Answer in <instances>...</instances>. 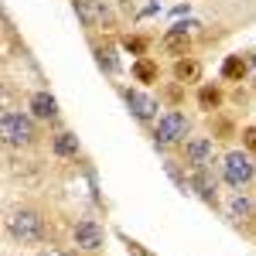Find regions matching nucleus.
Returning a JSON list of instances; mask_svg holds the SVG:
<instances>
[{
  "instance_id": "obj_1",
  "label": "nucleus",
  "mask_w": 256,
  "mask_h": 256,
  "mask_svg": "<svg viewBox=\"0 0 256 256\" xmlns=\"http://www.w3.org/2000/svg\"><path fill=\"white\" fill-rule=\"evenodd\" d=\"M7 232H10V239H18L20 246H41L44 236H48V222L34 208H18L7 218Z\"/></svg>"
},
{
  "instance_id": "obj_2",
  "label": "nucleus",
  "mask_w": 256,
  "mask_h": 256,
  "mask_svg": "<svg viewBox=\"0 0 256 256\" xmlns=\"http://www.w3.org/2000/svg\"><path fill=\"white\" fill-rule=\"evenodd\" d=\"M0 134H4L7 147H31L38 140V126H34V116L18 113V110H7L4 120H0Z\"/></svg>"
},
{
  "instance_id": "obj_3",
  "label": "nucleus",
  "mask_w": 256,
  "mask_h": 256,
  "mask_svg": "<svg viewBox=\"0 0 256 256\" xmlns=\"http://www.w3.org/2000/svg\"><path fill=\"white\" fill-rule=\"evenodd\" d=\"M222 178H226V184H232V188H246L256 178L253 154H250V150H229V154L222 158Z\"/></svg>"
},
{
  "instance_id": "obj_4",
  "label": "nucleus",
  "mask_w": 256,
  "mask_h": 256,
  "mask_svg": "<svg viewBox=\"0 0 256 256\" xmlns=\"http://www.w3.org/2000/svg\"><path fill=\"white\" fill-rule=\"evenodd\" d=\"M184 137H188V116L178 113V110H168V113L154 123V144H158V147L181 144Z\"/></svg>"
},
{
  "instance_id": "obj_5",
  "label": "nucleus",
  "mask_w": 256,
  "mask_h": 256,
  "mask_svg": "<svg viewBox=\"0 0 256 256\" xmlns=\"http://www.w3.org/2000/svg\"><path fill=\"white\" fill-rule=\"evenodd\" d=\"M72 242L79 246L82 253H99V250L106 246V232H102L99 222L82 218V222H76V229H72Z\"/></svg>"
},
{
  "instance_id": "obj_6",
  "label": "nucleus",
  "mask_w": 256,
  "mask_h": 256,
  "mask_svg": "<svg viewBox=\"0 0 256 256\" xmlns=\"http://www.w3.org/2000/svg\"><path fill=\"white\" fill-rule=\"evenodd\" d=\"M212 158H216V144L208 137H192L184 144V164L192 171H205L212 164Z\"/></svg>"
},
{
  "instance_id": "obj_7",
  "label": "nucleus",
  "mask_w": 256,
  "mask_h": 256,
  "mask_svg": "<svg viewBox=\"0 0 256 256\" xmlns=\"http://www.w3.org/2000/svg\"><path fill=\"white\" fill-rule=\"evenodd\" d=\"M123 99H126V106H130V113L140 120V123H154L158 116V99L144 96L140 89H123Z\"/></svg>"
},
{
  "instance_id": "obj_8",
  "label": "nucleus",
  "mask_w": 256,
  "mask_h": 256,
  "mask_svg": "<svg viewBox=\"0 0 256 256\" xmlns=\"http://www.w3.org/2000/svg\"><path fill=\"white\" fill-rule=\"evenodd\" d=\"M76 14H79L82 28H99L102 20H110V7L102 0H72Z\"/></svg>"
},
{
  "instance_id": "obj_9",
  "label": "nucleus",
  "mask_w": 256,
  "mask_h": 256,
  "mask_svg": "<svg viewBox=\"0 0 256 256\" xmlns=\"http://www.w3.org/2000/svg\"><path fill=\"white\" fill-rule=\"evenodd\" d=\"M160 48H164L168 55H174V58H184V55L192 52V31H188L184 24L171 28V31L160 38Z\"/></svg>"
},
{
  "instance_id": "obj_10",
  "label": "nucleus",
  "mask_w": 256,
  "mask_h": 256,
  "mask_svg": "<svg viewBox=\"0 0 256 256\" xmlns=\"http://www.w3.org/2000/svg\"><path fill=\"white\" fill-rule=\"evenodd\" d=\"M202 76H205V68H202L198 58H192V55L174 58V82H181V86H195V82H202Z\"/></svg>"
},
{
  "instance_id": "obj_11",
  "label": "nucleus",
  "mask_w": 256,
  "mask_h": 256,
  "mask_svg": "<svg viewBox=\"0 0 256 256\" xmlns=\"http://www.w3.org/2000/svg\"><path fill=\"white\" fill-rule=\"evenodd\" d=\"M31 113L38 120H58V99L52 92H34L31 96Z\"/></svg>"
},
{
  "instance_id": "obj_12",
  "label": "nucleus",
  "mask_w": 256,
  "mask_h": 256,
  "mask_svg": "<svg viewBox=\"0 0 256 256\" xmlns=\"http://www.w3.org/2000/svg\"><path fill=\"white\" fill-rule=\"evenodd\" d=\"M222 102H226V92H222V86L208 82V86H202V89H198V110H205V113H216Z\"/></svg>"
},
{
  "instance_id": "obj_13",
  "label": "nucleus",
  "mask_w": 256,
  "mask_h": 256,
  "mask_svg": "<svg viewBox=\"0 0 256 256\" xmlns=\"http://www.w3.org/2000/svg\"><path fill=\"white\" fill-rule=\"evenodd\" d=\"M134 79H137L140 86H154V82L160 79L158 62H154V58H147V55H144V58H137V62H134Z\"/></svg>"
},
{
  "instance_id": "obj_14",
  "label": "nucleus",
  "mask_w": 256,
  "mask_h": 256,
  "mask_svg": "<svg viewBox=\"0 0 256 256\" xmlns=\"http://www.w3.org/2000/svg\"><path fill=\"white\" fill-rule=\"evenodd\" d=\"M246 72H250V62L239 58V55H229V58L222 62V79H229V82H242V79H246Z\"/></svg>"
},
{
  "instance_id": "obj_15",
  "label": "nucleus",
  "mask_w": 256,
  "mask_h": 256,
  "mask_svg": "<svg viewBox=\"0 0 256 256\" xmlns=\"http://www.w3.org/2000/svg\"><path fill=\"white\" fill-rule=\"evenodd\" d=\"M52 147H55L58 158H76V154H79V140H76V134H58V137L52 140Z\"/></svg>"
},
{
  "instance_id": "obj_16",
  "label": "nucleus",
  "mask_w": 256,
  "mask_h": 256,
  "mask_svg": "<svg viewBox=\"0 0 256 256\" xmlns=\"http://www.w3.org/2000/svg\"><path fill=\"white\" fill-rule=\"evenodd\" d=\"M192 188H198V195L205 198V202H216V181H208V174H205V171H195Z\"/></svg>"
},
{
  "instance_id": "obj_17",
  "label": "nucleus",
  "mask_w": 256,
  "mask_h": 256,
  "mask_svg": "<svg viewBox=\"0 0 256 256\" xmlns=\"http://www.w3.org/2000/svg\"><path fill=\"white\" fill-rule=\"evenodd\" d=\"M147 48H150V38H144V34H126V38H123V52H130V55H137V58L147 55Z\"/></svg>"
},
{
  "instance_id": "obj_18",
  "label": "nucleus",
  "mask_w": 256,
  "mask_h": 256,
  "mask_svg": "<svg viewBox=\"0 0 256 256\" xmlns=\"http://www.w3.org/2000/svg\"><path fill=\"white\" fill-rule=\"evenodd\" d=\"M250 212H253V205H250L246 198H232V202H229V216L239 218V222H246V218H250Z\"/></svg>"
},
{
  "instance_id": "obj_19",
  "label": "nucleus",
  "mask_w": 256,
  "mask_h": 256,
  "mask_svg": "<svg viewBox=\"0 0 256 256\" xmlns=\"http://www.w3.org/2000/svg\"><path fill=\"white\" fill-rule=\"evenodd\" d=\"M96 58H99V65H102L106 72H116V55H113V52L99 48V52H96Z\"/></svg>"
},
{
  "instance_id": "obj_20",
  "label": "nucleus",
  "mask_w": 256,
  "mask_h": 256,
  "mask_svg": "<svg viewBox=\"0 0 256 256\" xmlns=\"http://www.w3.org/2000/svg\"><path fill=\"white\" fill-rule=\"evenodd\" d=\"M242 147L256 158V126H246V130H242Z\"/></svg>"
},
{
  "instance_id": "obj_21",
  "label": "nucleus",
  "mask_w": 256,
  "mask_h": 256,
  "mask_svg": "<svg viewBox=\"0 0 256 256\" xmlns=\"http://www.w3.org/2000/svg\"><path fill=\"white\" fill-rule=\"evenodd\" d=\"M216 130H218V137H232V123H229V120H218Z\"/></svg>"
},
{
  "instance_id": "obj_22",
  "label": "nucleus",
  "mask_w": 256,
  "mask_h": 256,
  "mask_svg": "<svg viewBox=\"0 0 256 256\" xmlns=\"http://www.w3.org/2000/svg\"><path fill=\"white\" fill-rule=\"evenodd\" d=\"M38 256H72L68 250H55V246H48V250H41Z\"/></svg>"
}]
</instances>
